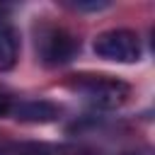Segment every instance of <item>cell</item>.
I'll use <instances>...</instances> for the list:
<instances>
[{"instance_id":"3","label":"cell","mask_w":155,"mask_h":155,"mask_svg":"<svg viewBox=\"0 0 155 155\" xmlns=\"http://www.w3.org/2000/svg\"><path fill=\"white\" fill-rule=\"evenodd\" d=\"M80 44L63 27H41L36 36V51L46 65H63L73 61Z\"/></svg>"},{"instance_id":"8","label":"cell","mask_w":155,"mask_h":155,"mask_svg":"<svg viewBox=\"0 0 155 155\" xmlns=\"http://www.w3.org/2000/svg\"><path fill=\"white\" fill-rule=\"evenodd\" d=\"M0 155H5V150H2V148H0Z\"/></svg>"},{"instance_id":"2","label":"cell","mask_w":155,"mask_h":155,"mask_svg":"<svg viewBox=\"0 0 155 155\" xmlns=\"http://www.w3.org/2000/svg\"><path fill=\"white\" fill-rule=\"evenodd\" d=\"M92 48H94V53L99 58L116 61V63H136V61H140V53H143L138 34L128 31V29L102 31L99 36H94Z\"/></svg>"},{"instance_id":"5","label":"cell","mask_w":155,"mask_h":155,"mask_svg":"<svg viewBox=\"0 0 155 155\" xmlns=\"http://www.w3.org/2000/svg\"><path fill=\"white\" fill-rule=\"evenodd\" d=\"M19 58V36L12 27H0V73H7L17 65Z\"/></svg>"},{"instance_id":"6","label":"cell","mask_w":155,"mask_h":155,"mask_svg":"<svg viewBox=\"0 0 155 155\" xmlns=\"http://www.w3.org/2000/svg\"><path fill=\"white\" fill-rule=\"evenodd\" d=\"M78 10H104L109 7V2H75Z\"/></svg>"},{"instance_id":"7","label":"cell","mask_w":155,"mask_h":155,"mask_svg":"<svg viewBox=\"0 0 155 155\" xmlns=\"http://www.w3.org/2000/svg\"><path fill=\"white\" fill-rule=\"evenodd\" d=\"M10 107H12V102L7 97H0V116H7L10 114Z\"/></svg>"},{"instance_id":"4","label":"cell","mask_w":155,"mask_h":155,"mask_svg":"<svg viewBox=\"0 0 155 155\" xmlns=\"http://www.w3.org/2000/svg\"><path fill=\"white\" fill-rule=\"evenodd\" d=\"M10 114L17 121H27V124H48L58 119V107L46 102V99H24L19 104L10 107Z\"/></svg>"},{"instance_id":"1","label":"cell","mask_w":155,"mask_h":155,"mask_svg":"<svg viewBox=\"0 0 155 155\" xmlns=\"http://www.w3.org/2000/svg\"><path fill=\"white\" fill-rule=\"evenodd\" d=\"M73 87L82 92L94 107H102V109H114L124 104L128 97V85L109 75H80L73 82Z\"/></svg>"}]
</instances>
